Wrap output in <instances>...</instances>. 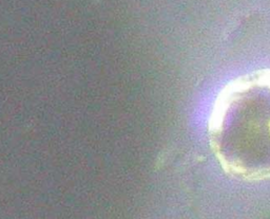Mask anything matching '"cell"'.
Masks as SVG:
<instances>
[{"mask_svg": "<svg viewBox=\"0 0 270 219\" xmlns=\"http://www.w3.org/2000/svg\"><path fill=\"white\" fill-rule=\"evenodd\" d=\"M212 150L226 173L244 180L270 179V70L229 81L209 118Z\"/></svg>", "mask_w": 270, "mask_h": 219, "instance_id": "1", "label": "cell"}]
</instances>
